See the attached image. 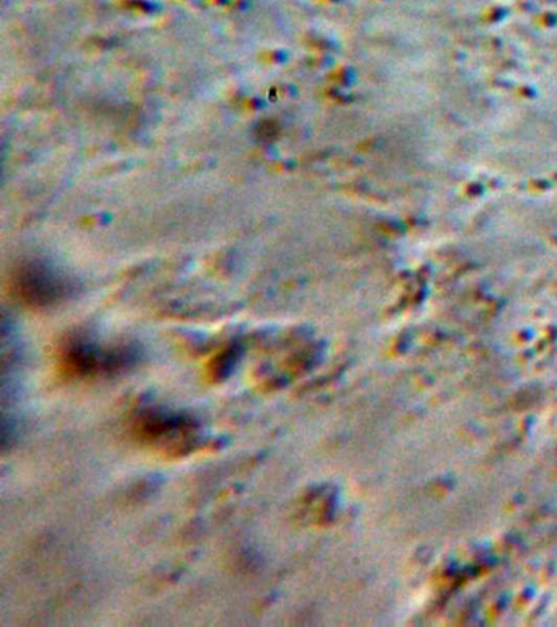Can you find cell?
<instances>
[{
	"instance_id": "cell-1",
	"label": "cell",
	"mask_w": 557,
	"mask_h": 627,
	"mask_svg": "<svg viewBox=\"0 0 557 627\" xmlns=\"http://www.w3.org/2000/svg\"><path fill=\"white\" fill-rule=\"evenodd\" d=\"M130 363H133V353L121 350L100 352L88 343H74L64 353V368L79 376L126 368Z\"/></svg>"
},
{
	"instance_id": "cell-2",
	"label": "cell",
	"mask_w": 557,
	"mask_h": 627,
	"mask_svg": "<svg viewBox=\"0 0 557 627\" xmlns=\"http://www.w3.org/2000/svg\"><path fill=\"white\" fill-rule=\"evenodd\" d=\"M17 291L26 303L48 306L65 294L64 282L43 266H27L16 276Z\"/></svg>"
}]
</instances>
